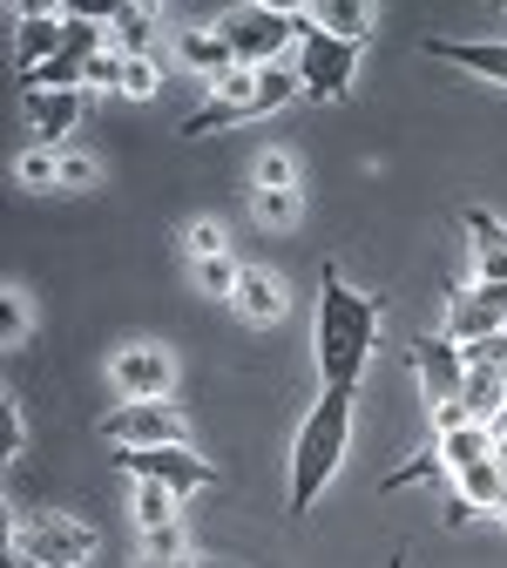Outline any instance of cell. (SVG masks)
Segmentation results:
<instances>
[{
	"mask_svg": "<svg viewBox=\"0 0 507 568\" xmlns=\"http://www.w3.org/2000/svg\"><path fill=\"white\" fill-rule=\"evenodd\" d=\"M379 325H386V298L358 292V284L325 264L318 271V318H312V359H318V386H345L358 393L373 352H379Z\"/></svg>",
	"mask_w": 507,
	"mask_h": 568,
	"instance_id": "1",
	"label": "cell"
},
{
	"mask_svg": "<svg viewBox=\"0 0 507 568\" xmlns=\"http://www.w3.org/2000/svg\"><path fill=\"white\" fill-rule=\"evenodd\" d=\"M352 406H358V393L318 386L312 413L298 419V434H292V487H284V508H292V521H305V515L325 501V487L338 480L345 447H352Z\"/></svg>",
	"mask_w": 507,
	"mask_h": 568,
	"instance_id": "2",
	"label": "cell"
},
{
	"mask_svg": "<svg viewBox=\"0 0 507 568\" xmlns=\"http://www.w3.org/2000/svg\"><path fill=\"white\" fill-rule=\"evenodd\" d=\"M305 102L298 75L292 68H231V75H216L210 82V102L183 122V135H210V129H237V122H257V115H277V109H292Z\"/></svg>",
	"mask_w": 507,
	"mask_h": 568,
	"instance_id": "3",
	"label": "cell"
},
{
	"mask_svg": "<svg viewBox=\"0 0 507 568\" xmlns=\"http://www.w3.org/2000/svg\"><path fill=\"white\" fill-rule=\"evenodd\" d=\"M216 34L231 41L237 68H284V48L298 54V14L292 8H271V0H244L216 21Z\"/></svg>",
	"mask_w": 507,
	"mask_h": 568,
	"instance_id": "4",
	"label": "cell"
},
{
	"mask_svg": "<svg viewBox=\"0 0 507 568\" xmlns=\"http://www.w3.org/2000/svg\"><path fill=\"white\" fill-rule=\"evenodd\" d=\"M292 75L305 89V102H345L352 95V75H358V48L352 41H332L318 28L298 21V61H292Z\"/></svg>",
	"mask_w": 507,
	"mask_h": 568,
	"instance_id": "5",
	"label": "cell"
},
{
	"mask_svg": "<svg viewBox=\"0 0 507 568\" xmlns=\"http://www.w3.org/2000/svg\"><path fill=\"white\" fill-rule=\"evenodd\" d=\"M406 366H413V379H419V399H426V413H447V406H460V393H467V373H474V359L447 338V332H419L413 345H406Z\"/></svg>",
	"mask_w": 507,
	"mask_h": 568,
	"instance_id": "6",
	"label": "cell"
},
{
	"mask_svg": "<svg viewBox=\"0 0 507 568\" xmlns=\"http://www.w3.org/2000/svg\"><path fill=\"white\" fill-rule=\"evenodd\" d=\"M102 440H109L115 454H129V447H196L190 419H183L170 399H122V406L102 419Z\"/></svg>",
	"mask_w": 507,
	"mask_h": 568,
	"instance_id": "7",
	"label": "cell"
},
{
	"mask_svg": "<svg viewBox=\"0 0 507 568\" xmlns=\"http://www.w3.org/2000/svg\"><path fill=\"white\" fill-rule=\"evenodd\" d=\"M14 555L41 561V568H89L102 555V535L89 521H75V515H41V521L14 528Z\"/></svg>",
	"mask_w": 507,
	"mask_h": 568,
	"instance_id": "8",
	"label": "cell"
},
{
	"mask_svg": "<svg viewBox=\"0 0 507 568\" xmlns=\"http://www.w3.org/2000/svg\"><path fill=\"white\" fill-rule=\"evenodd\" d=\"M440 332H447L460 352H474V345L500 338V332H507V284H474V277H467V284H454Z\"/></svg>",
	"mask_w": 507,
	"mask_h": 568,
	"instance_id": "9",
	"label": "cell"
},
{
	"mask_svg": "<svg viewBox=\"0 0 507 568\" xmlns=\"http://www.w3.org/2000/svg\"><path fill=\"white\" fill-rule=\"evenodd\" d=\"M115 460L129 467V480H156V487L176 494V501H183V494L216 487V467H210L196 447H129V454H115Z\"/></svg>",
	"mask_w": 507,
	"mask_h": 568,
	"instance_id": "10",
	"label": "cell"
},
{
	"mask_svg": "<svg viewBox=\"0 0 507 568\" xmlns=\"http://www.w3.org/2000/svg\"><path fill=\"white\" fill-rule=\"evenodd\" d=\"M109 379H115L122 399H170L176 393V352L156 345V338H135L109 359Z\"/></svg>",
	"mask_w": 507,
	"mask_h": 568,
	"instance_id": "11",
	"label": "cell"
},
{
	"mask_svg": "<svg viewBox=\"0 0 507 568\" xmlns=\"http://www.w3.org/2000/svg\"><path fill=\"white\" fill-rule=\"evenodd\" d=\"M68 54V8H14V75Z\"/></svg>",
	"mask_w": 507,
	"mask_h": 568,
	"instance_id": "12",
	"label": "cell"
},
{
	"mask_svg": "<svg viewBox=\"0 0 507 568\" xmlns=\"http://www.w3.org/2000/svg\"><path fill=\"white\" fill-rule=\"evenodd\" d=\"M21 109H28V135H34V150H68V135H75V122H82L89 95H82V89H28V95H21Z\"/></svg>",
	"mask_w": 507,
	"mask_h": 568,
	"instance_id": "13",
	"label": "cell"
},
{
	"mask_svg": "<svg viewBox=\"0 0 507 568\" xmlns=\"http://www.w3.org/2000/svg\"><path fill=\"white\" fill-rule=\"evenodd\" d=\"M419 54L460 68V75H474V82H487V89H507V41H447V34H426Z\"/></svg>",
	"mask_w": 507,
	"mask_h": 568,
	"instance_id": "14",
	"label": "cell"
},
{
	"mask_svg": "<svg viewBox=\"0 0 507 568\" xmlns=\"http://www.w3.org/2000/svg\"><path fill=\"white\" fill-rule=\"evenodd\" d=\"M460 231H467L474 284H507V224L494 217V210H460Z\"/></svg>",
	"mask_w": 507,
	"mask_h": 568,
	"instance_id": "15",
	"label": "cell"
},
{
	"mask_svg": "<svg viewBox=\"0 0 507 568\" xmlns=\"http://www.w3.org/2000/svg\"><path fill=\"white\" fill-rule=\"evenodd\" d=\"M237 318L244 325H257V332H271V325H284V312H292V292H284V277L277 271H264V264H244V284H237Z\"/></svg>",
	"mask_w": 507,
	"mask_h": 568,
	"instance_id": "16",
	"label": "cell"
},
{
	"mask_svg": "<svg viewBox=\"0 0 507 568\" xmlns=\"http://www.w3.org/2000/svg\"><path fill=\"white\" fill-rule=\"evenodd\" d=\"M305 28H318V34H332V41H352V48H366L373 41V8L366 0H305V8H292Z\"/></svg>",
	"mask_w": 507,
	"mask_h": 568,
	"instance_id": "17",
	"label": "cell"
},
{
	"mask_svg": "<svg viewBox=\"0 0 507 568\" xmlns=\"http://www.w3.org/2000/svg\"><path fill=\"white\" fill-rule=\"evenodd\" d=\"M176 54H183V61L196 68V75H210V82H216V75H231V68H237V54H231V41H224V34H216V28H190V34L176 41Z\"/></svg>",
	"mask_w": 507,
	"mask_h": 568,
	"instance_id": "18",
	"label": "cell"
},
{
	"mask_svg": "<svg viewBox=\"0 0 507 568\" xmlns=\"http://www.w3.org/2000/svg\"><path fill=\"white\" fill-rule=\"evenodd\" d=\"M460 413H467L474 426H494V419L507 413V379L487 373V366H474V373H467V393H460Z\"/></svg>",
	"mask_w": 507,
	"mask_h": 568,
	"instance_id": "19",
	"label": "cell"
},
{
	"mask_svg": "<svg viewBox=\"0 0 507 568\" xmlns=\"http://www.w3.org/2000/svg\"><path fill=\"white\" fill-rule=\"evenodd\" d=\"M190 277H196V292L203 298H237V284H244V264L237 257H190Z\"/></svg>",
	"mask_w": 507,
	"mask_h": 568,
	"instance_id": "20",
	"label": "cell"
},
{
	"mask_svg": "<svg viewBox=\"0 0 507 568\" xmlns=\"http://www.w3.org/2000/svg\"><path fill=\"white\" fill-rule=\"evenodd\" d=\"M0 345L8 352H28L34 345V305H28V292H0Z\"/></svg>",
	"mask_w": 507,
	"mask_h": 568,
	"instance_id": "21",
	"label": "cell"
},
{
	"mask_svg": "<svg viewBox=\"0 0 507 568\" xmlns=\"http://www.w3.org/2000/svg\"><path fill=\"white\" fill-rule=\"evenodd\" d=\"M251 217H257L264 231H292V224L305 217V196H298V190H251Z\"/></svg>",
	"mask_w": 507,
	"mask_h": 568,
	"instance_id": "22",
	"label": "cell"
},
{
	"mask_svg": "<svg viewBox=\"0 0 507 568\" xmlns=\"http://www.w3.org/2000/svg\"><path fill=\"white\" fill-rule=\"evenodd\" d=\"M150 28H156L150 8H109V48L122 54H150Z\"/></svg>",
	"mask_w": 507,
	"mask_h": 568,
	"instance_id": "23",
	"label": "cell"
},
{
	"mask_svg": "<svg viewBox=\"0 0 507 568\" xmlns=\"http://www.w3.org/2000/svg\"><path fill=\"white\" fill-rule=\"evenodd\" d=\"M251 190H298V156L292 150H264L251 163Z\"/></svg>",
	"mask_w": 507,
	"mask_h": 568,
	"instance_id": "24",
	"label": "cell"
},
{
	"mask_svg": "<svg viewBox=\"0 0 507 568\" xmlns=\"http://www.w3.org/2000/svg\"><path fill=\"white\" fill-rule=\"evenodd\" d=\"M28 454V413L21 393H0V460H21Z\"/></svg>",
	"mask_w": 507,
	"mask_h": 568,
	"instance_id": "25",
	"label": "cell"
},
{
	"mask_svg": "<svg viewBox=\"0 0 507 568\" xmlns=\"http://www.w3.org/2000/svg\"><path fill=\"white\" fill-rule=\"evenodd\" d=\"M135 521L142 528H170L176 521V494L156 487V480H135Z\"/></svg>",
	"mask_w": 507,
	"mask_h": 568,
	"instance_id": "26",
	"label": "cell"
},
{
	"mask_svg": "<svg viewBox=\"0 0 507 568\" xmlns=\"http://www.w3.org/2000/svg\"><path fill=\"white\" fill-rule=\"evenodd\" d=\"M163 89V61L156 54H129V68H122V95L129 102H150Z\"/></svg>",
	"mask_w": 507,
	"mask_h": 568,
	"instance_id": "27",
	"label": "cell"
},
{
	"mask_svg": "<svg viewBox=\"0 0 507 568\" xmlns=\"http://www.w3.org/2000/svg\"><path fill=\"white\" fill-rule=\"evenodd\" d=\"M102 183V163L89 150H61V196H89Z\"/></svg>",
	"mask_w": 507,
	"mask_h": 568,
	"instance_id": "28",
	"label": "cell"
},
{
	"mask_svg": "<svg viewBox=\"0 0 507 568\" xmlns=\"http://www.w3.org/2000/svg\"><path fill=\"white\" fill-rule=\"evenodd\" d=\"M14 176H21L28 190H61V150H28V156L14 163Z\"/></svg>",
	"mask_w": 507,
	"mask_h": 568,
	"instance_id": "29",
	"label": "cell"
},
{
	"mask_svg": "<svg viewBox=\"0 0 507 568\" xmlns=\"http://www.w3.org/2000/svg\"><path fill=\"white\" fill-rule=\"evenodd\" d=\"M142 555H150V561H183V555H190L183 521H170V528H142Z\"/></svg>",
	"mask_w": 507,
	"mask_h": 568,
	"instance_id": "30",
	"label": "cell"
},
{
	"mask_svg": "<svg viewBox=\"0 0 507 568\" xmlns=\"http://www.w3.org/2000/svg\"><path fill=\"white\" fill-rule=\"evenodd\" d=\"M122 68H129V54H122V48H102V54L89 61L82 89H109V95H122Z\"/></svg>",
	"mask_w": 507,
	"mask_h": 568,
	"instance_id": "31",
	"label": "cell"
},
{
	"mask_svg": "<svg viewBox=\"0 0 507 568\" xmlns=\"http://www.w3.org/2000/svg\"><path fill=\"white\" fill-rule=\"evenodd\" d=\"M183 244H190V257H231V237H224V224H216V217H196L183 231Z\"/></svg>",
	"mask_w": 507,
	"mask_h": 568,
	"instance_id": "32",
	"label": "cell"
},
{
	"mask_svg": "<svg viewBox=\"0 0 507 568\" xmlns=\"http://www.w3.org/2000/svg\"><path fill=\"white\" fill-rule=\"evenodd\" d=\"M386 568H406V548H393V555H386Z\"/></svg>",
	"mask_w": 507,
	"mask_h": 568,
	"instance_id": "33",
	"label": "cell"
},
{
	"mask_svg": "<svg viewBox=\"0 0 507 568\" xmlns=\"http://www.w3.org/2000/svg\"><path fill=\"white\" fill-rule=\"evenodd\" d=\"M142 568H176V561H142Z\"/></svg>",
	"mask_w": 507,
	"mask_h": 568,
	"instance_id": "34",
	"label": "cell"
},
{
	"mask_svg": "<svg viewBox=\"0 0 507 568\" xmlns=\"http://www.w3.org/2000/svg\"><path fill=\"white\" fill-rule=\"evenodd\" d=\"M14 568H41V561H21V555H14Z\"/></svg>",
	"mask_w": 507,
	"mask_h": 568,
	"instance_id": "35",
	"label": "cell"
},
{
	"mask_svg": "<svg viewBox=\"0 0 507 568\" xmlns=\"http://www.w3.org/2000/svg\"><path fill=\"white\" fill-rule=\"evenodd\" d=\"M494 521H507V501H500V515H494Z\"/></svg>",
	"mask_w": 507,
	"mask_h": 568,
	"instance_id": "36",
	"label": "cell"
},
{
	"mask_svg": "<svg viewBox=\"0 0 507 568\" xmlns=\"http://www.w3.org/2000/svg\"><path fill=\"white\" fill-rule=\"evenodd\" d=\"M494 426H507V413H500V419H494Z\"/></svg>",
	"mask_w": 507,
	"mask_h": 568,
	"instance_id": "37",
	"label": "cell"
}]
</instances>
